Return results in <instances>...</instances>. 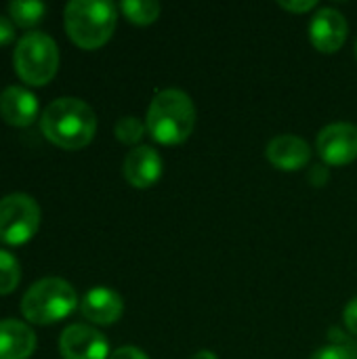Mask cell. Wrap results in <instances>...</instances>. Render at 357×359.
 <instances>
[{"mask_svg":"<svg viewBox=\"0 0 357 359\" xmlns=\"http://www.w3.org/2000/svg\"><path fill=\"white\" fill-rule=\"evenodd\" d=\"M42 135L63 149L86 147L97 133L93 107L78 97H59L50 101L40 116Z\"/></svg>","mask_w":357,"mask_h":359,"instance_id":"cell-1","label":"cell"},{"mask_svg":"<svg viewBox=\"0 0 357 359\" xmlns=\"http://www.w3.org/2000/svg\"><path fill=\"white\" fill-rule=\"evenodd\" d=\"M145 126L162 145L183 143L196 126V105L191 97L181 88L160 90L147 107Z\"/></svg>","mask_w":357,"mask_h":359,"instance_id":"cell-2","label":"cell"},{"mask_svg":"<svg viewBox=\"0 0 357 359\" xmlns=\"http://www.w3.org/2000/svg\"><path fill=\"white\" fill-rule=\"evenodd\" d=\"M63 19L72 42L84 50H93L112 38L118 13L107 0H72L65 6Z\"/></svg>","mask_w":357,"mask_h":359,"instance_id":"cell-3","label":"cell"},{"mask_svg":"<svg viewBox=\"0 0 357 359\" xmlns=\"http://www.w3.org/2000/svg\"><path fill=\"white\" fill-rule=\"evenodd\" d=\"M80 305L74 286L63 278H42L34 282L23 299L21 313L32 324H57Z\"/></svg>","mask_w":357,"mask_h":359,"instance_id":"cell-4","label":"cell"},{"mask_svg":"<svg viewBox=\"0 0 357 359\" xmlns=\"http://www.w3.org/2000/svg\"><path fill=\"white\" fill-rule=\"evenodd\" d=\"M15 69L25 84H48L59 67L57 42L44 32H27L19 38L13 53Z\"/></svg>","mask_w":357,"mask_h":359,"instance_id":"cell-5","label":"cell"},{"mask_svg":"<svg viewBox=\"0 0 357 359\" xmlns=\"http://www.w3.org/2000/svg\"><path fill=\"white\" fill-rule=\"evenodd\" d=\"M40 227V206L27 194H8L0 200V242L21 246Z\"/></svg>","mask_w":357,"mask_h":359,"instance_id":"cell-6","label":"cell"},{"mask_svg":"<svg viewBox=\"0 0 357 359\" xmlns=\"http://www.w3.org/2000/svg\"><path fill=\"white\" fill-rule=\"evenodd\" d=\"M320 158L330 166H345L357 158V126L351 122H332L318 133Z\"/></svg>","mask_w":357,"mask_h":359,"instance_id":"cell-7","label":"cell"},{"mask_svg":"<svg viewBox=\"0 0 357 359\" xmlns=\"http://www.w3.org/2000/svg\"><path fill=\"white\" fill-rule=\"evenodd\" d=\"M59 353L63 359H109L107 339L93 326L72 324L59 337Z\"/></svg>","mask_w":357,"mask_h":359,"instance_id":"cell-8","label":"cell"},{"mask_svg":"<svg viewBox=\"0 0 357 359\" xmlns=\"http://www.w3.org/2000/svg\"><path fill=\"white\" fill-rule=\"evenodd\" d=\"M347 19L341 11L332 6H322L316 11L309 23V40L322 53H337L347 40Z\"/></svg>","mask_w":357,"mask_h":359,"instance_id":"cell-9","label":"cell"},{"mask_svg":"<svg viewBox=\"0 0 357 359\" xmlns=\"http://www.w3.org/2000/svg\"><path fill=\"white\" fill-rule=\"evenodd\" d=\"M162 168L164 164L160 154L149 145H137L135 149H130L122 164L126 181L137 189H147L158 183V179L162 177Z\"/></svg>","mask_w":357,"mask_h":359,"instance_id":"cell-10","label":"cell"},{"mask_svg":"<svg viewBox=\"0 0 357 359\" xmlns=\"http://www.w3.org/2000/svg\"><path fill=\"white\" fill-rule=\"evenodd\" d=\"M80 313L99 326H112L116 324L124 313V301L122 297L105 286L90 288L80 299Z\"/></svg>","mask_w":357,"mask_h":359,"instance_id":"cell-11","label":"cell"},{"mask_svg":"<svg viewBox=\"0 0 357 359\" xmlns=\"http://www.w3.org/2000/svg\"><path fill=\"white\" fill-rule=\"evenodd\" d=\"M38 99L32 90L11 84L0 93V118L11 126H29L38 118Z\"/></svg>","mask_w":357,"mask_h":359,"instance_id":"cell-12","label":"cell"},{"mask_svg":"<svg viewBox=\"0 0 357 359\" xmlns=\"http://www.w3.org/2000/svg\"><path fill=\"white\" fill-rule=\"evenodd\" d=\"M265 156L280 170H301L311 160V147L297 135H278L267 143Z\"/></svg>","mask_w":357,"mask_h":359,"instance_id":"cell-13","label":"cell"},{"mask_svg":"<svg viewBox=\"0 0 357 359\" xmlns=\"http://www.w3.org/2000/svg\"><path fill=\"white\" fill-rule=\"evenodd\" d=\"M36 349V332L19 320H0V359H29Z\"/></svg>","mask_w":357,"mask_h":359,"instance_id":"cell-14","label":"cell"},{"mask_svg":"<svg viewBox=\"0 0 357 359\" xmlns=\"http://www.w3.org/2000/svg\"><path fill=\"white\" fill-rule=\"evenodd\" d=\"M120 11L133 23L149 25L160 17L162 6L156 0H124V2H120Z\"/></svg>","mask_w":357,"mask_h":359,"instance_id":"cell-15","label":"cell"},{"mask_svg":"<svg viewBox=\"0 0 357 359\" xmlns=\"http://www.w3.org/2000/svg\"><path fill=\"white\" fill-rule=\"evenodd\" d=\"M46 13V4L38 0H13L8 2V15L11 21H15L21 27L36 25Z\"/></svg>","mask_w":357,"mask_h":359,"instance_id":"cell-16","label":"cell"},{"mask_svg":"<svg viewBox=\"0 0 357 359\" xmlns=\"http://www.w3.org/2000/svg\"><path fill=\"white\" fill-rule=\"evenodd\" d=\"M21 282V265L15 255L0 248V294H11Z\"/></svg>","mask_w":357,"mask_h":359,"instance_id":"cell-17","label":"cell"},{"mask_svg":"<svg viewBox=\"0 0 357 359\" xmlns=\"http://www.w3.org/2000/svg\"><path fill=\"white\" fill-rule=\"evenodd\" d=\"M145 130H147V126H145L139 118H135V116H122V118L116 122V126H114L116 139H118L120 143H126V145L139 143V141L143 139Z\"/></svg>","mask_w":357,"mask_h":359,"instance_id":"cell-18","label":"cell"},{"mask_svg":"<svg viewBox=\"0 0 357 359\" xmlns=\"http://www.w3.org/2000/svg\"><path fill=\"white\" fill-rule=\"evenodd\" d=\"M343 337L345 334L339 332L337 337H332L335 343H330L326 347H320L318 351H314V355L309 359H356V353L351 351V347L345 343Z\"/></svg>","mask_w":357,"mask_h":359,"instance_id":"cell-19","label":"cell"},{"mask_svg":"<svg viewBox=\"0 0 357 359\" xmlns=\"http://www.w3.org/2000/svg\"><path fill=\"white\" fill-rule=\"evenodd\" d=\"M109 359H149L147 353L139 347H133V345H126V347H118L116 351H112Z\"/></svg>","mask_w":357,"mask_h":359,"instance_id":"cell-20","label":"cell"},{"mask_svg":"<svg viewBox=\"0 0 357 359\" xmlns=\"http://www.w3.org/2000/svg\"><path fill=\"white\" fill-rule=\"evenodd\" d=\"M343 320H345L347 330L357 337V297L347 303V307H345V311H343Z\"/></svg>","mask_w":357,"mask_h":359,"instance_id":"cell-21","label":"cell"},{"mask_svg":"<svg viewBox=\"0 0 357 359\" xmlns=\"http://www.w3.org/2000/svg\"><path fill=\"white\" fill-rule=\"evenodd\" d=\"M280 6L286 8V11H292V13H307V11H311V8H316L318 2H316V0H288V2L282 0Z\"/></svg>","mask_w":357,"mask_h":359,"instance_id":"cell-22","label":"cell"},{"mask_svg":"<svg viewBox=\"0 0 357 359\" xmlns=\"http://www.w3.org/2000/svg\"><path fill=\"white\" fill-rule=\"evenodd\" d=\"M15 38V25L11 21V17L0 15V46L8 44Z\"/></svg>","mask_w":357,"mask_h":359,"instance_id":"cell-23","label":"cell"},{"mask_svg":"<svg viewBox=\"0 0 357 359\" xmlns=\"http://www.w3.org/2000/svg\"><path fill=\"white\" fill-rule=\"evenodd\" d=\"M328 179H330V172H328V168H326V166H322V164L314 166V168H311V172H309V181H311V185H316V187L326 185V183H328Z\"/></svg>","mask_w":357,"mask_h":359,"instance_id":"cell-24","label":"cell"},{"mask_svg":"<svg viewBox=\"0 0 357 359\" xmlns=\"http://www.w3.org/2000/svg\"><path fill=\"white\" fill-rule=\"evenodd\" d=\"M189 359H219L213 351H208V349H202V351H198V353H194Z\"/></svg>","mask_w":357,"mask_h":359,"instance_id":"cell-25","label":"cell"},{"mask_svg":"<svg viewBox=\"0 0 357 359\" xmlns=\"http://www.w3.org/2000/svg\"><path fill=\"white\" fill-rule=\"evenodd\" d=\"M356 57H357V44H356Z\"/></svg>","mask_w":357,"mask_h":359,"instance_id":"cell-26","label":"cell"}]
</instances>
